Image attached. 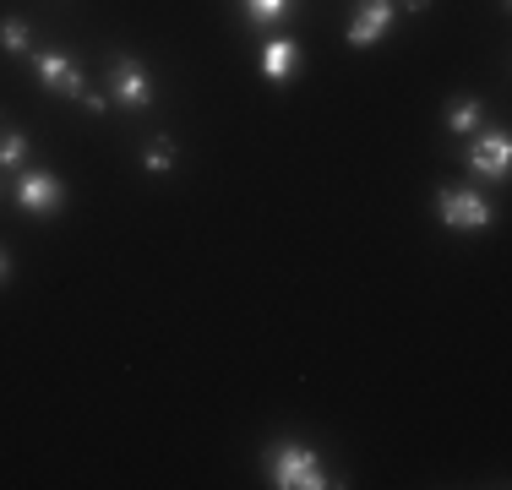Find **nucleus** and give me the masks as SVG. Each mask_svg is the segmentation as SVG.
Listing matches in <instances>:
<instances>
[{
	"mask_svg": "<svg viewBox=\"0 0 512 490\" xmlns=\"http://www.w3.org/2000/svg\"><path fill=\"white\" fill-rule=\"evenodd\" d=\"M28 44H33V33H28V22H22V17H6V22H0V49H11V55H28Z\"/></svg>",
	"mask_w": 512,
	"mask_h": 490,
	"instance_id": "9",
	"label": "nucleus"
},
{
	"mask_svg": "<svg viewBox=\"0 0 512 490\" xmlns=\"http://www.w3.org/2000/svg\"><path fill=\"white\" fill-rule=\"evenodd\" d=\"M289 11V0H246V17L251 22H278Z\"/></svg>",
	"mask_w": 512,
	"mask_h": 490,
	"instance_id": "12",
	"label": "nucleus"
},
{
	"mask_svg": "<svg viewBox=\"0 0 512 490\" xmlns=\"http://www.w3.org/2000/svg\"><path fill=\"white\" fill-rule=\"evenodd\" d=\"M387 22H393V0H360V11L349 17V44L371 49L376 39H382Z\"/></svg>",
	"mask_w": 512,
	"mask_h": 490,
	"instance_id": "6",
	"label": "nucleus"
},
{
	"mask_svg": "<svg viewBox=\"0 0 512 490\" xmlns=\"http://www.w3.org/2000/svg\"><path fill=\"white\" fill-rule=\"evenodd\" d=\"M295 55H300L295 39H273V44L262 49V77L267 82H284L289 71H295Z\"/></svg>",
	"mask_w": 512,
	"mask_h": 490,
	"instance_id": "8",
	"label": "nucleus"
},
{
	"mask_svg": "<svg viewBox=\"0 0 512 490\" xmlns=\"http://www.w3.org/2000/svg\"><path fill=\"white\" fill-rule=\"evenodd\" d=\"M17 202L28 207L33 218H55L60 202H66V186H60V175H50V169H28V175L17 180Z\"/></svg>",
	"mask_w": 512,
	"mask_h": 490,
	"instance_id": "2",
	"label": "nucleus"
},
{
	"mask_svg": "<svg viewBox=\"0 0 512 490\" xmlns=\"http://www.w3.org/2000/svg\"><path fill=\"white\" fill-rule=\"evenodd\" d=\"M169 164H175V147H169V142H153V147H148V169H153V175H164Z\"/></svg>",
	"mask_w": 512,
	"mask_h": 490,
	"instance_id": "13",
	"label": "nucleus"
},
{
	"mask_svg": "<svg viewBox=\"0 0 512 490\" xmlns=\"http://www.w3.org/2000/svg\"><path fill=\"white\" fill-rule=\"evenodd\" d=\"M109 82H115V98L126 109H148L153 104V82H148V71H142L137 60H115V77Z\"/></svg>",
	"mask_w": 512,
	"mask_h": 490,
	"instance_id": "7",
	"label": "nucleus"
},
{
	"mask_svg": "<svg viewBox=\"0 0 512 490\" xmlns=\"http://www.w3.org/2000/svg\"><path fill=\"white\" fill-rule=\"evenodd\" d=\"M28 158V137L22 131H0V169H22Z\"/></svg>",
	"mask_w": 512,
	"mask_h": 490,
	"instance_id": "11",
	"label": "nucleus"
},
{
	"mask_svg": "<svg viewBox=\"0 0 512 490\" xmlns=\"http://www.w3.org/2000/svg\"><path fill=\"white\" fill-rule=\"evenodd\" d=\"M436 218L447 229H485L491 224V207H485L480 191H442L436 196Z\"/></svg>",
	"mask_w": 512,
	"mask_h": 490,
	"instance_id": "3",
	"label": "nucleus"
},
{
	"mask_svg": "<svg viewBox=\"0 0 512 490\" xmlns=\"http://www.w3.org/2000/svg\"><path fill=\"white\" fill-rule=\"evenodd\" d=\"M6 278H11V256L0 251V284H6Z\"/></svg>",
	"mask_w": 512,
	"mask_h": 490,
	"instance_id": "14",
	"label": "nucleus"
},
{
	"mask_svg": "<svg viewBox=\"0 0 512 490\" xmlns=\"http://www.w3.org/2000/svg\"><path fill=\"white\" fill-rule=\"evenodd\" d=\"M267 474H273L278 490H327L333 485L322 469V458H316L311 447H300V441H278V447L267 452Z\"/></svg>",
	"mask_w": 512,
	"mask_h": 490,
	"instance_id": "1",
	"label": "nucleus"
},
{
	"mask_svg": "<svg viewBox=\"0 0 512 490\" xmlns=\"http://www.w3.org/2000/svg\"><path fill=\"white\" fill-rule=\"evenodd\" d=\"M507 164H512V142L502 137V131H491V137H480L469 147V169L485 180H507Z\"/></svg>",
	"mask_w": 512,
	"mask_h": 490,
	"instance_id": "5",
	"label": "nucleus"
},
{
	"mask_svg": "<svg viewBox=\"0 0 512 490\" xmlns=\"http://www.w3.org/2000/svg\"><path fill=\"white\" fill-rule=\"evenodd\" d=\"M33 71H39V82L50 93H66V98H77V104L88 98V88H82V71L71 66L66 55H33Z\"/></svg>",
	"mask_w": 512,
	"mask_h": 490,
	"instance_id": "4",
	"label": "nucleus"
},
{
	"mask_svg": "<svg viewBox=\"0 0 512 490\" xmlns=\"http://www.w3.org/2000/svg\"><path fill=\"white\" fill-rule=\"evenodd\" d=\"M447 126H453V131H463V137H469V131L480 126V98H458V104L447 109Z\"/></svg>",
	"mask_w": 512,
	"mask_h": 490,
	"instance_id": "10",
	"label": "nucleus"
},
{
	"mask_svg": "<svg viewBox=\"0 0 512 490\" xmlns=\"http://www.w3.org/2000/svg\"><path fill=\"white\" fill-rule=\"evenodd\" d=\"M425 6H431V0H404V11H425Z\"/></svg>",
	"mask_w": 512,
	"mask_h": 490,
	"instance_id": "15",
	"label": "nucleus"
}]
</instances>
